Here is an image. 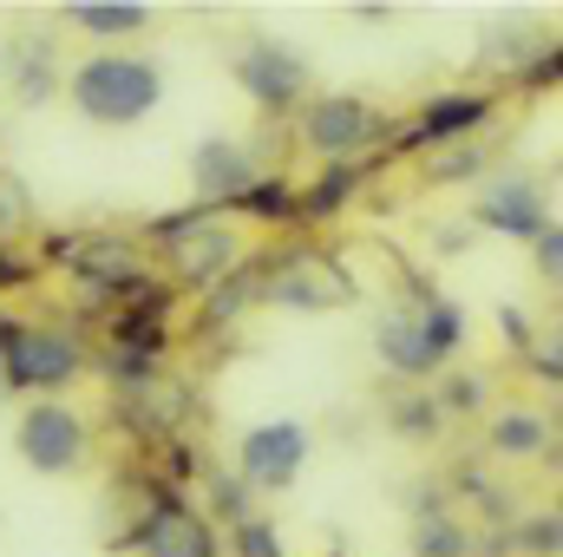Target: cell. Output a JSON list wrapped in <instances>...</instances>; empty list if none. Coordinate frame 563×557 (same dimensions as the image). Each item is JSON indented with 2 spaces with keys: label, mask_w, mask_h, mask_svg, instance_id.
Returning <instances> with one entry per match:
<instances>
[{
  "label": "cell",
  "mask_w": 563,
  "mask_h": 557,
  "mask_svg": "<svg viewBox=\"0 0 563 557\" xmlns=\"http://www.w3.org/2000/svg\"><path fill=\"white\" fill-rule=\"evenodd\" d=\"M308 452H314V433L301 419H256L236 452H230V472L243 479L250 499H282L295 492V479L308 472Z\"/></svg>",
  "instance_id": "cell-10"
},
{
  "label": "cell",
  "mask_w": 563,
  "mask_h": 557,
  "mask_svg": "<svg viewBox=\"0 0 563 557\" xmlns=\"http://www.w3.org/2000/svg\"><path fill=\"white\" fill-rule=\"evenodd\" d=\"M66 106L99 125V132H132L144 125L157 106H164V66L139 53V46H119V53H79L59 79Z\"/></svg>",
  "instance_id": "cell-1"
},
{
  "label": "cell",
  "mask_w": 563,
  "mask_h": 557,
  "mask_svg": "<svg viewBox=\"0 0 563 557\" xmlns=\"http://www.w3.org/2000/svg\"><path fill=\"white\" fill-rule=\"evenodd\" d=\"M558 73H563L558 40H538V46H531V59H525V66H518L511 79H518L525 92H551V86H558Z\"/></svg>",
  "instance_id": "cell-30"
},
{
  "label": "cell",
  "mask_w": 563,
  "mask_h": 557,
  "mask_svg": "<svg viewBox=\"0 0 563 557\" xmlns=\"http://www.w3.org/2000/svg\"><path fill=\"white\" fill-rule=\"evenodd\" d=\"M40 270H59L79 288L86 308H112L151 270V256H144L139 237H125V230H66V237L40 243Z\"/></svg>",
  "instance_id": "cell-4"
},
{
  "label": "cell",
  "mask_w": 563,
  "mask_h": 557,
  "mask_svg": "<svg viewBox=\"0 0 563 557\" xmlns=\"http://www.w3.org/2000/svg\"><path fill=\"white\" fill-rule=\"evenodd\" d=\"M511 551H518V557H563V518H558V505H531V512L511 525Z\"/></svg>",
  "instance_id": "cell-25"
},
{
  "label": "cell",
  "mask_w": 563,
  "mask_h": 557,
  "mask_svg": "<svg viewBox=\"0 0 563 557\" xmlns=\"http://www.w3.org/2000/svg\"><path fill=\"white\" fill-rule=\"evenodd\" d=\"M426 394L439 401V414H445V419H472V414H485V401H492V381H485V374H472V368H445V374H439Z\"/></svg>",
  "instance_id": "cell-24"
},
{
  "label": "cell",
  "mask_w": 563,
  "mask_h": 557,
  "mask_svg": "<svg viewBox=\"0 0 563 557\" xmlns=\"http://www.w3.org/2000/svg\"><path fill=\"white\" fill-rule=\"evenodd\" d=\"M92 374V341L73 321H13L0 348V401H53Z\"/></svg>",
  "instance_id": "cell-3"
},
{
  "label": "cell",
  "mask_w": 563,
  "mask_h": 557,
  "mask_svg": "<svg viewBox=\"0 0 563 557\" xmlns=\"http://www.w3.org/2000/svg\"><path fill=\"white\" fill-rule=\"evenodd\" d=\"M498 328H505V341H511V348H518V354H525V348H531V341H538V328H531V321H525V315H518V308H505V315H498Z\"/></svg>",
  "instance_id": "cell-34"
},
{
  "label": "cell",
  "mask_w": 563,
  "mask_h": 557,
  "mask_svg": "<svg viewBox=\"0 0 563 557\" xmlns=\"http://www.w3.org/2000/svg\"><path fill=\"white\" fill-rule=\"evenodd\" d=\"M40 276H46V270H40V256H26V250L0 243V295H13V288H33Z\"/></svg>",
  "instance_id": "cell-31"
},
{
  "label": "cell",
  "mask_w": 563,
  "mask_h": 557,
  "mask_svg": "<svg viewBox=\"0 0 563 557\" xmlns=\"http://www.w3.org/2000/svg\"><path fill=\"white\" fill-rule=\"evenodd\" d=\"M230 217H243V223H263V230H295L301 223V204H295V177L288 171H263L236 204H230Z\"/></svg>",
  "instance_id": "cell-21"
},
{
  "label": "cell",
  "mask_w": 563,
  "mask_h": 557,
  "mask_svg": "<svg viewBox=\"0 0 563 557\" xmlns=\"http://www.w3.org/2000/svg\"><path fill=\"white\" fill-rule=\"evenodd\" d=\"M151 7L144 0H66L59 7V26H73L79 40H92V53H119L132 46L139 33H151Z\"/></svg>",
  "instance_id": "cell-18"
},
{
  "label": "cell",
  "mask_w": 563,
  "mask_h": 557,
  "mask_svg": "<svg viewBox=\"0 0 563 557\" xmlns=\"http://www.w3.org/2000/svg\"><path fill=\"white\" fill-rule=\"evenodd\" d=\"M328 557H347V551H328Z\"/></svg>",
  "instance_id": "cell-38"
},
{
  "label": "cell",
  "mask_w": 563,
  "mask_h": 557,
  "mask_svg": "<svg viewBox=\"0 0 563 557\" xmlns=\"http://www.w3.org/2000/svg\"><path fill=\"white\" fill-rule=\"evenodd\" d=\"M139 243H157V276L170 288H197V295L250 263V237L223 210H197V204L170 210V217H151V230Z\"/></svg>",
  "instance_id": "cell-2"
},
{
  "label": "cell",
  "mask_w": 563,
  "mask_h": 557,
  "mask_svg": "<svg viewBox=\"0 0 563 557\" xmlns=\"http://www.w3.org/2000/svg\"><path fill=\"white\" fill-rule=\"evenodd\" d=\"M223 557H288V538L276 532V518H269V512H256V518L230 525V538H223Z\"/></svg>",
  "instance_id": "cell-28"
},
{
  "label": "cell",
  "mask_w": 563,
  "mask_h": 557,
  "mask_svg": "<svg viewBox=\"0 0 563 557\" xmlns=\"http://www.w3.org/2000/svg\"><path fill=\"white\" fill-rule=\"evenodd\" d=\"M263 177V151L236 132H210L190 144V197L197 210H230L250 184Z\"/></svg>",
  "instance_id": "cell-14"
},
{
  "label": "cell",
  "mask_w": 563,
  "mask_h": 557,
  "mask_svg": "<svg viewBox=\"0 0 563 557\" xmlns=\"http://www.w3.org/2000/svg\"><path fill=\"white\" fill-rule=\"evenodd\" d=\"M0 66H7V40H0Z\"/></svg>",
  "instance_id": "cell-37"
},
{
  "label": "cell",
  "mask_w": 563,
  "mask_h": 557,
  "mask_svg": "<svg viewBox=\"0 0 563 557\" xmlns=\"http://www.w3.org/2000/svg\"><path fill=\"white\" fill-rule=\"evenodd\" d=\"M33 223H40V210H33V190L13 177V171H0V243H26L33 237Z\"/></svg>",
  "instance_id": "cell-27"
},
{
  "label": "cell",
  "mask_w": 563,
  "mask_h": 557,
  "mask_svg": "<svg viewBox=\"0 0 563 557\" xmlns=\"http://www.w3.org/2000/svg\"><path fill=\"white\" fill-rule=\"evenodd\" d=\"M99 452V433L79 401L53 394V401H20L13 414V459L40 479H79Z\"/></svg>",
  "instance_id": "cell-7"
},
{
  "label": "cell",
  "mask_w": 563,
  "mask_h": 557,
  "mask_svg": "<svg viewBox=\"0 0 563 557\" xmlns=\"http://www.w3.org/2000/svg\"><path fill=\"white\" fill-rule=\"evenodd\" d=\"M394 125L400 119H387L367 92H321L314 86L295 106V139L321 164H367L380 144H394Z\"/></svg>",
  "instance_id": "cell-5"
},
{
  "label": "cell",
  "mask_w": 563,
  "mask_h": 557,
  "mask_svg": "<svg viewBox=\"0 0 563 557\" xmlns=\"http://www.w3.org/2000/svg\"><path fill=\"white\" fill-rule=\"evenodd\" d=\"M472 223L492 230V237H511V243H538L558 217H551V190L525 171H505V177H485L478 197H472Z\"/></svg>",
  "instance_id": "cell-13"
},
{
  "label": "cell",
  "mask_w": 563,
  "mask_h": 557,
  "mask_svg": "<svg viewBox=\"0 0 563 557\" xmlns=\"http://www.w3.org/2000/svg\"><path fill=\"white\" fill-rule=\"evenodd\" d=\"M230 79L243 86V99L256 106V112H269V119H295V106L314 92V66L276 40V33H250V40H236V53H230Z\"/></svg>",
  "instance_id": "cell-9"
},
{
  "label": "cell",
  "mask_w": 563,
  "mask_h": 557,
  "mask_svg": "<svg viewBox=\"0 0 563 557\" xmlns=\"http://www.w3.org/2000/svg\"><path fill=\"white\" fill-rule=\"evenodd\" d=\"M203 485H210V525L223 518V525H243V518H256V499L243 492V479L236 472H223V466H203Z\"/></svg>",
  "instance_id": "cell-26"
},
{
  "label": "cell",
  "mask_w": 563,
  "mask_h": 557,
  "mask_svg": "<svg viewBox=\"0 0 563 557\" xmlns=\"http://www.w3.org/2000/svg\"><path fill=\"white\" fill-rule=\"evenodd\" d=\"M387 433L407 439V446H432V439L445 433V414H439V401H432L426 387H400V394L387 401Z\"/></svg>",
  "instance_id": "cell-22"
},
{
  "label": "cell",
  "mask_w": 563,
  "mask_h": 557,
  "mask_svg": "<svg viewBox=\"0 0 563 557\" xmlns=\"http://www.w3.org/2000/svg\"><path fill=\"white\" fill-rule=\"evenodd\" d=\"M498 125V92H432L407 125H394L400 151H452V144H485Z\"/></svg>",
  "instance_id": "cell-12"
},
{
  "label": "cell",
  "mask_w": 563,
  "mask_h": 557,
  "mask_svg": "<svg viewBox=\"0 0 563 557\" xmlns=\"http://www.w3.org/2000/svg\"><path fill=\"white\" fill-rule=\"evenodd\" d=\"M354 295H361L354 276L314 243H282L269 256H256V302H269V308L328 315V308H347Z\"/></svg>",
  "instance_id": "cell-8"
},
{
  "label": "cell",
  "mask_w": 563,
  "mask_h": 557,
  "mask_svg": "<svg viewBox=\"0 0 563 557\" xmlns=\"http://www.w3.org/2000/svg\"><path fill=\"white\" fill-rule=\"evenodd\" d=\"M374 361H380V374H394L400 387H432V381L445 374V361L432 354V341H426L420 321H413V302H394V308L374 321Z\"/></svg>",
  "instance_id": "cell-15"
},
{
  "label": "cell",
  "mask_w": 563,
  "mask_h": 557,
  "mask_svg": "<svg viewBox=\"0 0 563 557\" xmlns=\"http://www.w3.org/2000/svg\"><path fill=\"white\" fill-rule=\"evenodd\" d=\"M478 171H485V144H452L445 157L426 164V190H432V184H472Z\"/></svg>",
  "instance_id": "cell-29"
},
{
  "label": "cell",
  "mask_w": 563,
  "mask_h": 557,
  "mask_svg": "<svg viewBox=\"0 0 563 557\" xmlns=\"http://www.w3.org/2000/svg\"><path fill=\"white\" fill-rule=\"evenodd\" d=\"M531 263H538L544 288H558V282H563V230H558V223H551V230L531 243Z\"/></svg>",
  "instance_id": "cell-33"
},
{
  "label": "cell",
  "mask_w": 563,
  "mask_h": 557,
  "mask_svg": "<svg viewBox=\"0 0 563 557\" xmlns=\"http://www.w3.org/2000/svg\"><path fill=\"white\" fill-rule=\"evenodd\" d=\"M139 485V525L125 538H112V551L132 557H223V532L203 518V505H190L177 485L151 479V472H132Z\"/></svg>",
  "instance_id": "cell-6"
},
{
  "label": "cell",
  "mask_w": 563,
  "mask_h": 557,
  "mask_svg": "<svg viewBox=\"0 0 563 557\" xmlns=\"http://www.w3.org/2000/svg\"><path fill=\"white\" fill-rule=\"evenodd\" d=\"M112 414L125 419V433L139 446H164V439H190L197 426V387L170 368H151L132 387H112Z\"/></svg>",
  "instance_id": "cell-11"
},
{
  "label": "cell",
  "mask_w": 563,
  "mask_h": 557,
  "mask_svg": "<svg viewBox=\"0 0 563 557\" xmlns=\"http://www.w3.org/2000/svg\"><path fill=\"white\" fill-rule=\"evenodd\" d=\"M13 321H20V315H0V348H7V335H13Z\"/></svg>",
  "instance_id": "cell-36"
},
{
  "label": "cell",
  "mask_w": 563,
  "mask_h": 557,
  "mask_svg": "<svg viewBox=\"0 0 563 557\" xmlns=\"http://www.w3.org/2000/svg\"><path fill=\"white\" fill-rule=\"evenodd\" d=\"M354 20H367V26H380V20H394V7H387V0H380V7H374V0H361V7H354Z\"/></svg>",
  "instance_id": "cell-35"
},
{
  "label": "cell",
  "mask_w": 563,
  "mask_h": 557,
  "mask_svg": "<svg viewBox=\"0 0 563 557\" xmlns=\"http://www.w3.org/2000/svg\"><path fill=\"white\" fill-rule=\"evenodd\" d=\"M59 79H66V59H59V40H53V33H13V40H7L0 86L13 92L20 112L53 106V99H59Z\"/></svg>",
  "instance_id": "cell-16"
},
{
  "label": "cell",
  "mask_w": 563,
  "mask_h": 557,
  "mask_svg": "<svg viewBox=\"0 0 563 557\" xmlns=\"http://www.w3.org/2000/svg\"><path fill=\"white\" fill-rule=\"evenodd\" d=\"M525 368H531V374H538V381H544V387L558 394V387H563V354H558V335L531 341V348H525Z\"/></svg>",
  "instance_id": "cell-32"
},
{
  "label": "cell",
  "mask_w": 563,
  "mask_h": 557,
  "mask_svg": "<svg viewBox=\"0 0 563 557\" xmlns=\"http://www.w3.org/2000/svg\"><path fill=\"white\" fill-rule=\"evenodd\" d=\"M485 452L505 459V466H551L558 459V419L544 407H498L485 419Z\"/></svg>",
  "instance_id": "cell-17"
},
{
  "label": "cell",
  "mask_w": 563,
  "mask_h": 557,
  "mask_svg": "<svg viewBox=\"0 0 563 557\" xmlns=\"http://www.w3.org/2000/svg\"><path fill=\"white\" fill-rule=\"evenodd\" d=\"M374 177V157L367 164H321L308 184H295V204H301V223H334Z\"/></svg>",
  "instance_id": "cell-20"
},
{
  "label": "cell",
  "mask_w": 563,
  "mask_h": 557,
  "mask_svg": "<svg viewBox=\"0 0 563 557\" xmlns=\"http://www.w3.org/2000/svg\"><path fill=\"white\" fill-rule=\"evenodd\" d=\"M407 551L413 557H478V532H472L439 492H420V505H413V532H407Z\"/></svg>",
  "instance_id": "cell-19"
},
{
  "label": "cell",
  "mask_w": 563,
  "mask_h": 557,
  "mask_svg": "<svg viewBox=\"0 0 563 557\" xmlns=\"http://www.w3.org/2000/svg\"><path fill=\"white\" fill-rule=\"evenodd\" d=\"M250 308H256V256H250L243 270H230L223 282L203 288V321H210V328H217V321L230 328V321H243Z\"/></svg>",
  "instance_id": "cell-23"
}]
</instances>
